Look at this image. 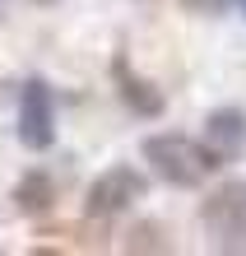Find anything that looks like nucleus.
<instances>
[{"mask_svg":"<svg viewBox=\"0 0 246 256\" xmlns=\"http://www.w3.org/2000/svg\"><path fill=\"white\" fill-rule=\"evenodd\" d=\"M121 252H149V256H167V252H177V247H172V238H167V228H163L158 219H140V224H135V228L126 233Z\"/></svg>","mask_w":246,"mask_h":256,"instance_id":"nucleus-8","label":"nucleus"},{"mask_svg":"<svg viewBox=\"0 0 246 256\" xmlns=\"http://www.w3.org/2000/svg\"><path fill=\"white\" fill-rule=\"evenodd\" d=\"M181 10L200 14V19H219V14H228V0H181Z\"/></svg>","mask_w":246,"mask_h":256,"instance_id":"nucleus-9","label":"nucleus"},{"mask_svg":"<svg viewBox=\"0 0 246 256\" xmlns=\"http://www.w3.org/2000/svg\"><path fill=\"white\" fill-rule=\"evenodd\" d=\"M56 205V182H51V172H23L19 182H14V210L19 214H47V210Z\"/></svg>","mask_w":246,"mask_h":256,"instance_id":"nucleus-7","label":"nucleus"},{"mask_svg":"<svg viewBox=\"0 0 246 256\" xmlns=\"http://www.w3.org/2000/svg\"><path fill=\"white\" fill-rule=\"evenodd\" d=\"M19 140L23 149H51L56 144V98H51V84L47 80H23V94H19Z\"/></svg>","mask_w":246,"mask_h":256,"instance_id":"nucleus-4","label":"nucleus"},{"mask_svg":"<svg viewBox=\"0 0 246 256\" xmlns=\"http://www.w3.org/2000/svg\"><path fill=\"white\" fill-rule=\"evenodd\" d=\"M237 10H242V14H246V0H237Z\"/></svg>","mask_w":246,"mask_h":256,"instance_id":"nucleus-11","label":"nucleus"},{"mask_svg":"<svg viewBox=\"0 0 246 256\" xmlns=\"http://www.w3.org/2000/svg\"><path fill=\"white\" fill-rule=\"evenodd\" d=\"M144 196H149V177L126 168V163H116V168L98 172V182L88 186L84 214L88 219H116V214H126L135 200H144Z\"/></svg>","mask_w":246,"mask_h":256,"instance_id":"nucleus-3","label":"nucleus"},{"mask_svg":"<svg viewBox=\"0 0 246 256\" xmlns=\"http://www.w3.org/2000/svg\"><path fill=\"white\" fill-rule=\"evenodd\" d=\"M112 84H116L121 102H126L135 116H163V108H167L163 88H158V84H149L144 74H135V70H130V61H126L121 52L112 56Z\"/></svg>","mask_w":246,"mask_h":256,"instance_id":"nucleus-5","label":"nucleus"},{"mask_svg":"<svg viewBox=\"0 0 246 256\" xmlns=\"http://www.w3.org/2000/svg\"><path fill=\"white\" fill-rule=\"evenodd\" d=\"M33 5H56V0H33Z\"/></svg>","mask_w":246,"mask_h":256,"instance_id":"nucleus-10","label":"nucleus"},{"mask_svg":"<svg viewBox=\"0 0 246 256\" xmlns=\"http://www.w3.org/2000/svg\"><path fill=\"white\" fill-rule=\"evenodd\" d=\"M200 144H205L219 163L242 158V149H246V112H237V108L209 112L205 116V140H200Z\"/></svg>","mask_w":246,"mask_h":256,"instance_id":"nucleus-6","label":"nucleus"},{"mask_svg":"<svg viewBox=\"0 0 246 256\" xmlns=\"http://www.w3.org/2000/svg\"><path fill=\"white\" fill-rule=\"evenodd\" d=\"M200 224L214 252L246 256V182H223L219 191H209V200L200 205Z\"/></svg>","mask_w":246,"mask_h":256,"instance_id":"nucleus-2","label":"nucleus"},{"mask_svg":"<svg viewBox=\"0 0 246 256\" xmlns=\"http://www.w3.org/2000/svg\"><path fill=\"white\" fill-rule=\"evenodd\" d=\"M144 163L167 186H200V182H209V172L223 168L200 140H186V135H149L144 140Z\"/></svg>","mask_w":246,"mask_h":256,"instance_id":"nucleus-1","label":"nucleus"}]
</instances>
